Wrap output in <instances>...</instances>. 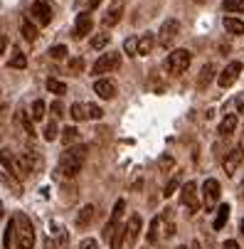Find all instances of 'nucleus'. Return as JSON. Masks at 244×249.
Wrapping results in <instances>:
<instances>
[{
  "mask_svg": "<svg viewBox=\"0 0 244 249\" xmlns=\"http://www.w3.org/2000/svg\"><path fill=\"white\" fill-rule=\"evenodd\" d=\"M141 230H143V217L141 215H131L128 222L123 225V244L126 247H133L136 239H138V234H141Z\"/></svg>",
  "mask_w": 244,
  "mask_h": 249,
  "instance_id": "0eeeda50",
  "label": "nucleus"
},
{
  "mask_svg": "<svg viewBox=\"0 0 244 249\" xmlns=\"http://www.w3.org/2000/svg\"><path fill=\"white\" fill-rule=\"evenodd\" d=\"M77 143H79V131H77L74 126H67V128L62 131V146L72 148V146H77Z\"/></svg>",
  "mask_w": 244,
  "mask_h": 249,
  "instance_id": "aec40b11",
  "label": "nucleus"
},
{
  "mask_svg": "<svg viewBox=\"0 0 244 249\" xmlns=\"http://www.w3.org/2000/svg\"><path fill=\"white\" fill-rule=\"evenodd\" d=\"M94 94H99V99H114L116 84L111 79H96L94 82Z\"/></svg>",
  "mask_w": 244,
  "mask_h": 249,
  "instance_id": "ddd939ff",
  "label": "nucleus"
},
{
  "mask_svg": "<svg viewBox=\"0 0 244 249\" xmlns=\"http://www.w3.org/2000/svg\"><path fill=\"white\" fill-rule=\"evenodd\" d=\"M5 215V212H3V202H0V217H3Z\"/></svg>",
  "mask_w": 244,
  "mask_h": 249,
  "instance_id": "8fccbe9b",
  "label": "nucleus"
},
{
  "mask_svg": "<svg viewBox=\"0 0 244 249\" xmlns=\"http://www.w3.org/2000/svg\"><path fill=\"white\" fill-rule=\"evenodd\" d=\"M13 239H15V227H13V222H10L8 230H5V237H3V247L10 249V247H13Z\"/></svg>",
  "mask_w": 244,
  "mask_h": 249,
  "instance_id": "f704fd0d",
  "label": "nucleus"
},
{
  "mask_svg": "<svg viewBox=\"0 0 244 249\" xmlns=\"http://www.w3.org/2000/svg\"><path fill=\"white\" fill-rule=\"evenodd\" d=\"M121 247H123V227L119 225L111 234V249H121Z\"/></svg>",
  "mask_w": 244,
  "mask_h": 249,
  "instance_id": "473e14b6",
  "label": "nucleus"
},
{
  "mask_svg": "<svg viewBox=\"0 0 244 249\" xmlns=\"http://www.w3.org/2000/svg\"><path fill=\"white\" fill-rule=\"evenodd\" d=\"M239 230H242V234H244V220H242V225H239Z\"/></svg>",
  "mask_w": 244,
  "mask_h": 249,
  "instance_id": "603ef678",
  "label": "nucleus"
},
{
  "mask_svg": "<svg viewBox=\"0 0 244 249\" xmlns=\"http://www.w3.org/2000/svg\"><path fill=\"white\" fill-rule=\"evenodd\" d=\"M109 42H111V37H109V35H104V32L96 35V37H91V47H94V50H104Z\"/></svg>",
  "mask_w": 244,
  "mask_h": 249,
  "instance_id": "2f4dec72",
  "label": "nucleus"
},
{
  "mask_svg": "<svg viewBox=\"0 0 244 249\" xmlns=\"http://www.w3.org/2000/svg\"><path fill=\"white\" fill-rule=\"evenodd\" d=\"M50 111H52L54 116H62V114H64V106H62V101H59V99H57V101H52Z\"/></svg>",
  "mask_w": 244,
  "mask_h": 249,
  "instance_id": "ea45409f",
  "label": "nucleus"
},
{
  "mask_svg": "<svg viewBox=\"0 0 244 249\" xmlns=\"http://www.w3.org/2000/svg\"><path fill=\"white\" fill-rule=\"evenodd\" d=\"M87 116H89V119H101V116H104L101 106H96V104H87Z\"/></svg>",
  "mask_w": 244,
  "mask_h": 249,
  "instance_id": "c9c22d12",
  "label": "nucleus"
},
{
  "mask_svg": "<svg viewBox=\"0 0 244 249\" xmlns=\"http://www.w3.org/2000/svg\"><path fill=\"white\" fill-rule=\"evenodd\" d=\"M222 8L227 13H244V3H242V0H225Z\"/></svg>",
  "mask_w": 244,
  "mask_h": 249,
  "instance_id": "7c9ffc66",
  "label": "nucleus"
},
{
  "mask_svg": "<svg viewBox=\"0 0 244 249\" xmlns=\"http://www.w3.org/2000/svg\"><path fill=\"white\" fill-rule=\"evenodd\" d=\"M30 15H32V20L37 22L40 27H45V25L52 22V5L45 3V0H37V3L30 8Z\"/></svg>",
  "mask_w": 244,
  "mask_h": 249,
  "instance_id": "6e6552de",
  "label": "nucleus"
},
{
  "mask_svg": "<svg viewBox=\"0 0 244 249\" xmlns=\"http://www.w3.org/2000/svg\"><path fill=\"white\" fill-rule=\"evenodd\" d=\"M180 202H183L190 212H197V207H200V200H197V183L188 180V183L180 188Z\"/></svg>",
  "mask_w": 244,
  "mask_h": 249,
  "instance_id": "1a4fd4ad",
  "label": "nucleus"
},
{
  "mask_svg": "<svg viewBox=\"0 0 244 249\" xmlns=\"http://www.w3.org/2000/svg\"><path fill=\"white\" fill-rule=\"evenodd\" d=\"M239 197H244V180H242V185H239Z\"/></svg>",
  "mask_w": 244,
  "mask_h": 249,
  "instance_id": "09e8293b",
  "label": "nucleus"
},
{
  "mask_svg": "<svg viewBox=\"0 0 244 249\" xmlns=\"http://www.w3.org/2000/svg\"><path fill=\"white\" fill-rule=\"evenodd\" d=\"M197 3H205V0H197Z\"/></svg>",
  "mask_w": 244,
  "mask_h": 249,
  "instance_id": "5fc2aeb1",
  "label": "nucleus"
},
{
  "mask_svg": "<svg viewBox=\"0 0 244 249\" xmlns=\"http://www.w3.org/2000/svg\"><path fill=\"white\" fill-rule=\"evenodd\" d=\"M242 3H244V0H242Z\"/></svg>",
  "mask_w": 244,
  "mask_h": 249,
  "instance_id": "6e6d98bb",
  "label": "nucleus"
},
{
  "mask_svg": "<svg viewBox=\"0 0 244 249\" xmlns=\"http://www.w3.org/2000/svg\"><path fill=\"white\" fill-rule=\"evenodd\" d=\"M178 35H180V22L178 20H165L163 25H160V32H158V45L160 47H173V42L178 40Z\"/></svg>",
  "mask_w": 244,
  "mask_h": 249,
  "instance_id": "20e7f679",
  "label": "nucleus"
},
{
  "mask_svg": "<svg viewBox=\"0 0 244 249\" xmlns=\"http://www.w3.org/2000/svg\"><path fill=\"white\" fill-rule=\"evenodd\" d=\"M17 124L22 126V131H25L27 136H35V126H32V119H30L27 111H17Z\"/></svg>",
  "mask_w": 244,
  "mask_h": 249,
  "instance_id": "393cba45",
  "label": "nucleus"
},
{
  "mask_svg": "<svg viewBox=\"0 0 244 249\" xmlns=\"http://www.w3.org/2000/svg\"><path fill=\"white\" fill-rule=\"evenodd\" d=\"M84 158H87V146L77 143L72 148H67V153L57 163V175L59 178H74V175H79V170L84 165Z\"/></svg>",
  "mask_w": 244,
  "mask_h": 249,
  "instance_id": "f257e3e1",
  "label": "nucleus"
},
{
  "mask_svg": "<svg viewBox=\"0 0 244 249\" xmlns=\"http://www.w3.org/2000/svg\"><path fill=\"white\" fill-rule=\"evenodd\" d=\"M217 200H220V183L215 180V178H207V180L202 183V207L215 210Z\"/></svg>",
  "mask_w": 244,
  "mask_h": 249,
  "instance_id": "423d86ee",
  "label": "nucleus"
},
{
  "mask_svg": "<svg viewBox=\"0 0 244 249\" xmlns=\"http://www.w3.org/2000/svg\"><path fill=\"white\" fill-rule=\"evenodd\" d=\"M190 62H192V54H190L188 50H175V52H170V54H168L165 67H168V72H170V74H175V77H178V74L188 72Z\"/></svg>",
  "mask_w": 244,
  "mask_h": 249,
  "instance_id": "7ed1b4c3",
  "label": "nucleus"
},
{
  "mask_svg": "<svg viewBox=\"0 0 244 249\" xmlns=\"http://www.w3.org/2000/svg\"><path fill=\"white\" fill-rule=\"evenodd\" d=\"M160 230H163V217H153V222H151V230H148V234H146L148 244H156V242H158V237H160Z\"/></svg>",
  "mask_w": 244,
  "mask_h": 249,
  "instance_id": "412c9836",
  "label": "nucleus"
},
{
  "mask_svg": "<svg viewBox=\"0 0 244 249\" xmlns=\"http://www.w3.org/2000/svg\"><path fill=\"white\" fill-rule=\"evenodd\" d=\"M67 244H69V234H67V230H59V237H57V247L54 249H67Z\"/></svg>",
  "mask_w": 244,
  "mask_h": 249,
  "instance_id": "58836bf2",
  "label": "nucleus"
},
{
  "mask_svg": "<svg viewBox=\"0 0 244 249\" xmlns=\"http://www.w3.org/2000/svg\"><path fill=\"white\" fill-rule=\"evenodd\" d=\"M47 89H50L52 94H57V96H64V94H67V84L59 82V79H47Z\"/></svg>",
  "mask_w": 244,
  "mask_h": 249,
  "instance_id": "c756f323",
  "label": "nucleus"
},
{
  "mask_svg": "<svg viewBox=\"0 0 244 249\" xmlns=\"http://www.w3.org/2000/svg\"><path fill=\"white\" fill-rule=\"evenodd\" d=\"M8 67H10V69H25V67H27V57L17 50V52L8 59Z\"/></svg>",
  "mask_w": 244,
  "mask_h": 249,
  "instance_id": "cd10ccee",
  "label": "nucleus"
},
{
  "mask_svg": "<svg viewBox=\"0 0 244 249\" xmlns=\"http://www.w3.org/2000/svg\"><path fill=\"white\" fill-rule=\"evenodd\" d=\"M158 165H160V170H170V168H173V158H170V156H163Z\"/></svg>",
  "mask_w": 244,
  "mask_h": 249,
  "instance_id": "79ce46f5",
  "label": "nucleus"
},
{
  "mask_svg": "<svg viewBox=\"0 0 244 249\" xmlns=\"http://www.w3.org/2000/svg\"><path fill=\"white\" fill-rule=\"evenodd\" d=\"M0 165H3L5 173H10L13 178H20V170H17V156H15L10 148H3V151H0Z\"/></svg>",
  "mask_w": 244,
  "mask_h": 249,
  "instance_id": "f8f14e48",
  "label": "nucleus"
},
{
  "mask_svg": "<svg viewBox=\"0 0 244 249\" xmlns=\"http://www.w3.org/2000/svg\"><path fill=\"white\" fill-rule=\"evenodd\" d=\"M99 3L101 0H89V8H99Z\"/></svg>",
  "mask_w": 244,
  "mask_h": 249,
  "instance_id": "de8ad7c7",
  "label": "nucleus"
},
{
  "mask_svg": "<svg viewBox=\"0 0 244 249\" xmlns=\"http://www.w3.org/2000/svg\"><path fill=\"white\" fill-rule=\"evenodd\" d=\"M69 67H72L74 72H77V69H82V67H84V59H82V57H79V59H72V62H69Z\"/></svg>",
  "mask_w": 244,
  "mask_h": 249,
  "instance_id": "a18cd8bd",
  "label": "nucleus"
},
{
  "mask_svg": "<svg viewBox=\"0 0 244 249\" xmlns=\"http://www.w3.org/2000/svg\"><path fill=\"white\" fill-rule=\"evenodd\" d=\"M79 249H99V244H96L94 239H84V242L79 244Z\"/></svg>",
  "mask_w": 244,
  "mask_h": 249,
  "instance_id": "37998d69",
  "label": "nucleus"
},
{
  "mask_svg": "<svg viewBox=\"0 0 244 249\" xmlns=\"http://www.w3.org/2000/svg\"><path fill=\"white\" fill-rule=\"evenodd\" d=\"M91 27H94L91 15H89V13H79V18H77V27H74V37H87V35L91 32Z\"/></svg>",
  "mask_w": 244,
  "mask_h": 249,
  "instance_id": "2eb2a0df",
  "label": "nucleus"
},
{
  "mask_svg": "<svg viewBox=\"0 0 244 249\" xmlns=\"http://www.w3.org/2000/svg\"><path fill=\"white\" fill-rule=\"evenodd\" d=\"M123 210H126V202H123V200H116V205H114V210H111V220L106 222V227H116V225H119V220L123 217Z\"/></svg>",
  "mask_w": 244,
  "mask_h": 249,
  "instance_id": "4be33fe9",
  "label": "nucleus"
},
{
  "mask_svg": "<svg viewBox=\"0 0 244 249\" xmlns=\"http://www.w3.org/2000/svg\"><path fill=\"white\" fill-rule=\"evenodd\" d=\"M94 212H96V207H94V205H84V207L79 210V215H77V227H79V230H87V227L91 225Z\"/></svg>",
  "mask_w": 244,
  "mask_h": 249,
  "instance_id": "dca6fc26",
  "label": "nucleus"
},
{
  "mask_svg": "<svg viewBox=\"0 0 244 249\" xmlns=\"http://www.w3.org/2000/svg\"><path fill=\"white\" fill-rule=\"evenodd\" d=\"M8 50V35H3V32H0V54H3Z\"/></svg>",
  "mask_w": 244,
  "mask_h": 249,
  "instance_id": "c03bdc74",
  "label": "nucleus"
},
{
  "mask_svg": "<svg viewBox=\"0 0 244 249\" xmlns=\"http://www.w3.org/2000/svg\"><path fill=\"white\" fill-rule=\"evenodd\" d=\"M234 128H237V114H227V116L220 121L217 133H220V136H232V133H234Z\"/></svg>",
  "mask_w": 244,
  "mask_h": 249,
  "instance_id": "a211bd4d",
  "label": "nucleus"
},
{
  "mask_svg": "<svg viewBox=\"0 0 244 249\" xmlns=\"http://www.w3.org/2000/svg\"><path fill=\"white\" fill-rule=\"evenodd\" d=\"M136 40H138V37H128V40L123 42V50H126L128 54H136Z\"/></svg>",
  "mask_w": 244,
  "mask_h": 249,
  "instance_id": "a19ab883",
  "label": "nucleus"
},
{
  "mask_svg": "<svg viewBox=\"0 0 244 249\" xmlns=\"http://www.w3.org/2000/svg\"><path fill=\"white\" fill-rule=\"evenodd\" d=\"M239 74H242V62H229V64L222 69V74L217 77V84H220L222 89H229V87L237 82Z\"/></svg>",
  "mask_w": 244,
  "mask_h": 249,
  "instance_id": "9d476101",
  "label": "nucleus"
},
{
  "mask_svg": "<svg viewBox=\"0 0 244 249\" xmlns=\"http://www.w3.org/2000/svg\"><path fill=\"white\" fill-rule=\"evenodd\" d=\"M54 138H57V124L52 121L45 126V141H54Z\"/></svg>",
  "mask_w": 244,
  "mask_h": 249,
  "instance_id": "4c0bfd02",
  "label": "nucleus"
},
{
  "mask_svg": "<svg viewBox=\"0 0 244 249\" xmlns=\"http://www.w3.org/2000/svg\"><path fill=\"white\" fill-rule=\"evenodd\" d=\"M178 249H188V247H178Z\"/></svg>",
  "mask_w": 244,
  "mask_h": 249,
  "instance_id": "864d4df0",
  "label": "nucleus"
},
{
  "mask_svg": "<svg viewBox=\"0 0 244 249\" xmlns=\"http://www.w3.org/2000/svg\"><path fill=\"white\" fill-rule=\"evenodd\" d=\"M178 185H180V178L175 175V178H173V180H170V183L165 185V193H163V195H165V197H170L173 193H175V190H178Z\"/></svg>",
  "mask_w": 244,
  "mask_h": 249,
  "instance_id": "e433bc0d",
  "label": "nucleus"
},
{
  "mask_svg": "<svg viewBox=\"0 0 244 249\" xmlns=\"http://www.w3.org/2000/svg\"><path fill=\"white\" fill-rule=\"evenodd\" d=\"M242 160H244V148L242 146H234L227 156H225V160H222V168H225V173L232 178L234 173H237V168L242 165Z\"/></svg>",
  "mask_w": 244,
  "mask_h": 249,
  "instance_id": "9b49d317",
  "label": "nucleus"
},
{
  "mask_svg": "<svg viewBox=\"0 0 244 249\" xmlns=\"http://www.w3.org/2000/svg\"><path fill=\"white\" fill-rule=\"evenodd\" d=\"M50 57L52 59H67V45H52L50 47Z\"/></svg>",
  "mask_w": 244,
  "mask_h": 249,
  "instance_id": "72a5a7b5",
  "label": "nucleus"
},
{
  "mask_svg": "<svg viewBox=\"0 0 244 249\" xmlns=\"http://www.w3.org/2000/svg\"><path fill=\"white\" fill-rule=\"evenodd\" d=\"M212 79H215V64H205L197 77V89H207Z\"/></svg>",
  "mask_w": 244,
  "mask_h": 249,
  "instance_id": "f3484780",
  "label": "nucleus"
},
{
  "mask_svg": "<svg viewBox=\"0 0 244 249\" xmlns=\"http://www.w3.org/2000/svg\"><path fill=\"white\" fill-rule=\"evenodd\" d=\"M121 13H123V5H121V3H114V5L109 8V13L104 15V25H106V27H114V25H119V20H121Z\"/></svg>",
  "mask_w": 244,
  "mask_h": 249,
  "instance_id": "6ab92c4d",
  "label": "nucleus"
},
{
  "mask_svg": "<svg viewBox=\"0 0 244 249\" xmlns=\"http://www.w3.org/2000/svg\"><path fill=\"white\" fill-rule=\"evenodd\" d=\"M119 64H121V54L119 52H109V54H101L96 62H94V67H91V74H109V72H114V69H119Z\"/></svg>",
  "mask_w": 244,
  "mask_h": 249,
  "instance_id": "39448f33",
  "label": "nucleus"
},
{
  "mask_svg": "<svg viewBox=\"0 0 244 249\" xmlns=\"http://www.w3.org/2000/svg\"><path fill=\"white\" fill-rule=\"evenodd\" d=\"M225 30L232 35H244V20L239 18H225Z\"/></svg>",
  "mask_w": 244,
  "mask_h": 249,
  "instance_id": "b1692460",
  "label": "nucleus"
},
{
  "mask_svg": "<svg viewBox=\"0 0 244 249\" xmlns=\"http://www.w3.org/2000/svg\"><path fill=\"white\" fill-rule=\"evenodd\" d=\"M222 249H239V244H237L234 239H227V242L222 244Z\"/></svg>",
  "mask_w": 244,
  "mask_h": 249,
  "instance_id": "49530a36",
  "label": "nucleus"
},
{
  "mask_svg": "<svg viewBox=\"0 0 244 249\" xmlns=\"http://www.w3.org/2000/svg\"><path fill=\"white\" fill-rule=\"evenodd\" d=\"M156 47V37L151 32H146V35H141V37L136 40V54L138 57H146V54H151V50Z\"/></svg>",
  "mask_w": 244,
  "mask_h": 249,
  "instance_id": "4468645a",
  "label": "nucleus"
},
{
  "mask_svg": "<svg viewBox=\"0 0 244 249\" xmlns=\"http://www.w3.org/2000/svg\"><path fill=\"white\" fill-rule=\"evenodd\" d=\"M45 111H47V104H45L42 99H37V101L32 104V114H30V116H32L35 121H40V119H45Z\"/></svg>",
  "mask_w": 244,
  "mask_h": 249,
  "instance_id": "c85d7f7f",
  "label": "nucleus"
},
{
  "mask_svg": "<svg viewBox=\"0 0 244 249\" xmlns=\"http://www.w3.org/2000/svg\"><path fill=\"white\" fill-rule=\"evenodd\" d=\"M69 116H72L74 121H87L89 116H87V104H72V109H69Z\"/></svg>",
  "mask_w": 244,
  "mask_h": 249,
  "instance_id": "a878e982",
  "label": "nucleus"
},
{
  "mask_svg": "<svg viewBox=\"0 0 244 249\" xmlns=\"http://www.w3.org/2000/svg\"><path fill=\"white\" fill-rule=\"evenodd\" d=\"M3 111H5V106H0V119H3Z\"/></svg>",
  "mask_w": 244,
  "mask_h": 249,
  "instance_id": "3c124183",
  "label": "nucleus"
},
{
  "mask_svg": "<svg viewBox=\"0 0 244 249\" xmlns=\"http://www.w3.org/2000/svg\"><path fill=\"white\" fill-rule=\"evenodd\" d=\"M13 227H15V244L17 249H32L35 247V227L30 222V217L25 212H17L13 217Z\"/></svg>",
  "mask_w": 244,
  "mask_h": 249,
  "instance_id": "f03ea898",
  "label": "nucleus"
},
{
  "mask_svg": "<svg viewBox=\"0 0 244 249\" xmlns=\"http://www.w3.org/2000/svg\"><path fill=\"white\" fill-rule=\"evenodd\" d=\"M227 220H229V205H220V207H217V217H215L212 227H215V230H222V227L227 225Z\"/></svg>",
  "mask_w": 244,
  "mask_h": 249,
  "instance_id": "5701e85b",
  "label": "nucleus"
},
{
  "mask_svg": "<svg viewBox=\"0 0 244 249\" xmlns=\"http://www.w3.org/2000/svg\"><path fill=\"white\" fill-rule=\"evenodd\" d=\"M22 37H25L27 42H35V40H37V27H35L30 20H22Z\"/></svg>",
  "mask_w": 244,
  "mask_h": 249,
  "instance_id": "bb28decb",
  "label": "nucleus"
}]
</instances>
